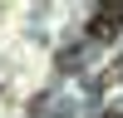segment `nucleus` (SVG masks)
I'll return each mask as SVG.
<instances>
[{
  "instance_id": "nucleus-1",
  "label": "nucleus",
  "mask_w": 123,
  "mask_h": 118,
  "mask_svg": "<svg viewBox=\"0 0 123 118\" xmlns=\"http://www.w3.org/2000/svg\"><path fill=\"white\" fill-rule=\"evenodd\" d=\"M113 35H118V20H113V10L104 5L94 20H89V39H113Z\"/></svg>"
},
{
  "instance_id": "nucleus-2",
  "label": "nucleus",
  "mask_w": 123,
  "mask_h": 118,
  "mask_svg": "<svg viewBox=\"0 0 123 118\" xmlns=\"http://www.w3.org/2000/svg\"><path fill=\"white\" fill-rule=\"evenodd\" d=\"M108 10H113V20H118V30H123V5H108Z\"/></svg>"
}]
</instances>
